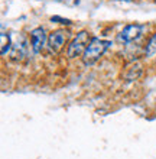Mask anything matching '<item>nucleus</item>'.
<instances>
[{
    "label": "nucleus",
    "mask_w": 156,
    "mask_h": 159,
    "mask_svg": "<svg viewBox=\"0 0 156 159\" xmlns=\"http://www.w3.org/2000/svg\"><path fill=\"white\" fill-rule=\"evenodd\" d=\"M145 52L148 57H153L156 54V34H153L150 36V39L146 43V48H145Z\"/></svg>",
    "instance_id": "nucleus-8"
},
{
    "label": "nucleus",
    "mask_w": 156,
    "mask_h": 159,
    "mask_svg": "<svg viewBox=\"0 0 156 159\" xmlns=\"http://www.w3.org/2000/svg\"><path fill=\"white\" fill-rule=\"evenodd\" d=\"M47 41H48V38H47V34H45L43 28H35L30 32V46H32L35 54H39L43 49Z\"/></svg>",
    "instance_id": "nucleus-4"
},
{
    "label": "nucleus",
    "mask_w": 156,
    "mask_h": 159,
    "mask_svg": "<svg viewBox=\"0 0 156 159\" xmlns=\"http://www.w3.org/2000/svg\"><path fill=\"white\" fill-rule=\"evenodd\" d=\"M13 61H22L26 57V45L25 43H19V41L16 43H13L12 46V54H10Z\"/></svg>",
    "instance_id": "nucleus-6"
},
{
    "label": "nucleus",
    "mask_w": 156,
    "mask_h": 159,
    "mask_svg": "<svg viewBox=\"0 0 156 159\" xmlns=\"http://www.w3.org/2000/svg\"><path fill=\"white\" fill-rule=\"evenodd\" d=\"M12 39H10V35L6 34V32H2L0 35V54L6 55L9 51L12 49Z\"/></svg>",
    "instance_id": "nucleus-7"
},
{
    "label": "nucleus",
    "mask_w": 156,
    "mask_h": 159,
    "mask_svg": "<svg viewBox=\"0 0 156 159\" xmlns=\"http://www.w3.org/2000/svg\"><path fill=\"white\" fill-rule=\"evenodd\" d=\"M91 36L87 30H81L80 34L77 35L75 38L71 41V43L68 45L67 48V57L68 58H78V57H82L84 54V51L87 49V46H88L90 41H91Z\"/></svg>",
    "instance_id": "nucleus-2"
},
{
    "label": "nucleus",
    "mask_w": 156,
    "mask_h": 159,
    "mask_svg": "<svg viewBox=\"0 0 156 159\" xmlns=\"http://www.w3.org/2000/svg\"><path fill=\"white\" fill-rule=\"evenodd\" d=\"M65 41H67V32L64 30H55L52 32L49 36H48V48L51 52H59L62 49V46L65 45Z\"/></svg>",
    "instance_id": "nucleus-5"
},
{
    "label": "nucleus",
    "mask_w": 156,
    "mask_h": 159,
    "mask_svg": "<svg viewBox=\"0 0 156 159\" xmlns=\"http://www.w3.org/2000/svg\"><path fill=\"white\" fill-rule=\"evenodd\" d=\"M142 30H143V28H142V25H139V23L127 25V26H124V28L120 30V34L117 35V41L123 42V43L133 42L142 35Z\"/></svg>",
    "instance_id": "nucleus-3"
},
{
    "label": "nucleus",
    "mask_w": 156,
    "mask_h": 159,
    "mask_svg": "<svg viewBox=\"0 0 156 159\" xmlns=\"http://www.w3.org/2000/svg\"><path fill=\"white\" fill-rule=\"evenodd\" d=\"M111 45V42L110 41H105V39H100V38H93L90 41L88 46H87V49L84 51V54H82V64H84L85 67H90V65H93L98 61V59L101 58L104 52L110 48Z\"/></svg>",
    "instance_id": "nucleus-1"
}]
</instances>
